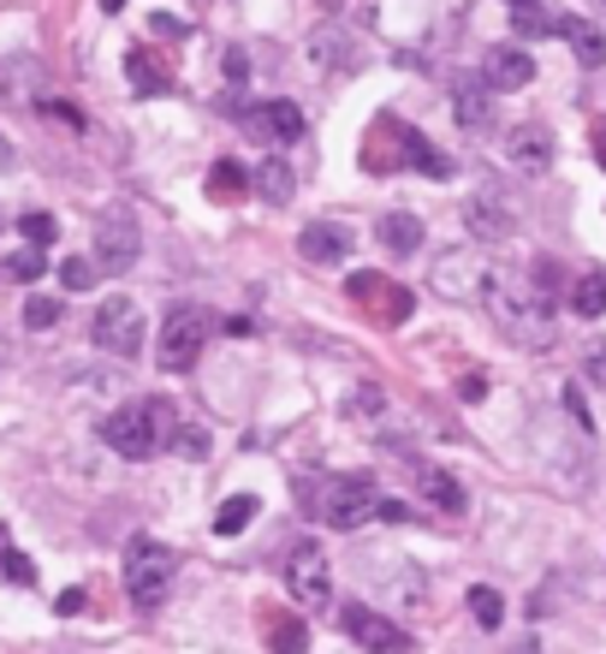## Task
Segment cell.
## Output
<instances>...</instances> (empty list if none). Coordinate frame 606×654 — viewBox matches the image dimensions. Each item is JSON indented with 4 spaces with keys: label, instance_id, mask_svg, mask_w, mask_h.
I'll return each mask as SVG.
<instances>
[{
    "label": "cell",
    "instance_id": "6da1fadb",
    "mask_svg": "<svg viewBox=\"0 0 606 654\" xmlns=\"http://www.w3.org/2000/svg\"><path fill=\"white\" fill-rule=\"evenodd\" d=\"M481 304H488V316L499 321V334H506L511 346H524V351H547L553 346V298L542 286H524V280H511V274L494 268Z\"/></svg>",
    "mask_w": 606,
    "mask_h": 654
},
{
    "label": "cell",
    "instance_id": "7a4b0ae2",
    "mask_svg": "<svg viewBox=\"0 0 606 654\" xmlns=\"http://www.w3.org/2000/svg\"><path fill=\"white\" fill-rule=\"evenodd\" d=\"M304 512L309 518H321L327 529H362L375 518V482H362V476H327V482H304Z\"/></svg>",
    "mask_w": 606,
    "mask_h": 654
},
{
    "label": "cell",
    "instance_id": "3957f363",
    "mask_svg": "<svg viewBox=\"0 0 606 654\" xmlns=\"http://www.w3.org/2000/svg\"><path fill=\"white\" fill-rule=\"evenodd\" d=\"M167 428H172V410L161 399H149V405H119L108 423H101V440L113 446L119 458H155L167 446Z\"/></svg>",
    "mask_w": 606,
    "mask_h": 654
},
{
    "label": "cell",
    "instance_id": "277c9868",
    "mask_svg": "<svg viewBox=\"0 0 606 654\" xmlns=\"http://www.w3.org/2000/svg\"><path fill=\"white\" fill-rule=\"evenodd\" d=\"M172 583H179V554H172L167 542H155V536H137L126 547V595L137 601V607H161V601L172 595Z\"/></svg>",
    "mask_w": 606,
    "mask_h": 654
},
{
    "label": "cell",
    "instance_id": "5b68a950",
    "mask_svg": "<svg viewBox=\"0 0 606 654\" xmlns=\"http://www.w3.org/2000/svg\"><path fill=\"white\" fill-rule=\"evenodd\" d=\"M209 334H215V316L202 304H172L167 321H161V351H155V364L167 375L190 369L202 357V346H209Z\"/></svg>",
    "mask_w": 606,
    "mask_h": 654
},
{
    "label": "cell",
    "instance_id": "8992f818",
    "mask_svg": "<svg viewBox=\"0 0 606 654\" xmlns=\"http://www.w3.org/2000/svg\"><path fill=\"white\" fill-rule=\"evenodd\" d=\"M137 256H143L137 215L126 209V202H108V209L96 215V256H90V262L101 274H126V268H137Z\"/></svg>",
    "mask_w": 606,
    "mask_h": 654
},
{
    "label": "cell",
    "instance_id": "52a82bcc",
    "mask_svg": "<svg viewBox=\"0 0 606 654\" xmlns=\"http://www.w3.org/2000/svg\"><path fill=\"white\" fill-rule=\"evenodd\" d=\"M286 589L298 607H327V595H334V565H327V547L316 536H298L286 547Z\"/></svg>",
    "mask_w": 606,
    "mask_h": 654
},
{
    "label": "cell",
    "instance_id": "ba28073f",
    "mask_svg": "<svg viewBox=\"0 0 606 654\" xmlns=\"http://www.w3.org/2000/svg\"><path fill=\"white\" fill-rule=\"evenodd\" d=\"M488 280H494V262L481 250H446V256H435V268H428V286H435L446 304H481Z\"/></svg>",
    "mask_w": 606,
    "mask_h": 654
},
{
    "label": "cell",
    "instance_id": "9c48e42d",
    "mask_svg": "<svg viewBox=\"0 0 606 654\" xmlns=\"http://www.w3.org/2000/svg\"><path fill=\"white\" fill-rule=\"evenodd\" d=\"M90 334H96L101 351L137 357V346H143V304L137 298H101L96 316H90Z\"/></svg>",
    "mask_w": 606,
    "mask_h": 654
},
{
    "label": "cell",
    "instance_id": "30bf717a",
    "mask_svg": "<svg viewBox=\"0 0 606 654\" xmlns=\"http://www.w3.org/2000/svg\"><path fill=\"white\" fill-rule=\"evenodd\" d=\"M238 126H245L256 143H298V137H304V108H298V101H286V96L250 101V108L238 113Z\"/></svg>",
    "mask_w": 606,
    "mask_h": 654
},
{
    "label": "cell",
    "instance_id": "8fae6325",
    "mask_svg": "<svg viewBox=\"0 0 606 654\" xmlns=\"http://www.w3.org/2000/svg\"><path fill=\"white\" fill-rule=\"evenodd\" d=\"M529 78H535V60H529L524 42H499V48H488V60H481V83H488L494 96L529 90Z\"/></svg>",
    "mask_w": 606,
    "mask_h": 654
},
{
    "label": "cell",
    "instance_id": "7c38bea8",
    "mask_svg": "<svg viewBox=\"0 0 606 654\" xmlns=\"http://www.w3.org/2000/svg\"><path fill=\"white\" fill-rule=\"evenodd\" d=\"M37 101H42V60H30V54L0 60V108L37 113Z\"/></svg>",
    "mask_w": 606,
    "mask_h": 654
},
{
    "label": "cell",
    "instance_id": "4fadbf2b",
    "mask_svg": "<svg viewBox=\"0 0 606 654\" xmlns=\"http://www.w3.org/2000/svg\"><path fill=\"white\" fill-rule=\"evenodd\" d=\"M464 227H470L481 245H499V238H511L517 227V215H511V202L506 197H494V191H476L470 202H464Z\"/></svg>",
    "mask_w": 606,
    "mask_h": 654
},
{
    "label": "cell",
    "instance_id": "5bb4252c",
    "mask_svg": "<svg viewBox=\"0 0 606 654\" xmlns=\"http://www.w3.org/2000/svg\"><path fill=\"white\" fill-rule=\"evenodd\" d=\"M339 618H345V631H351V636H357V643H362V648H380V654H398V648H405V643H410V636H405V631H398V625H393V618H380L375 607H362V601H351V607H345Z\"/></svg>",
    "mask_w": 606,
    "mask_h": 654
},
{
    "label": "cell",
    "instance_id": "9a60e30c",
    "mask_svg": "<svg viewBox=\"0 0 606 654\" xmlns=\"http://www.w3.org/2000/svg\"><path fill=\"white\" fill-rule=\"evenodd\" d=\"M453 113L470 137L494 131V90L481 78H453Z\"/></svg>",
    "mask_w": 606,
    "mask_h": 654
},
{
    "label": "cell",
    "instance_id": "2e32d148",
    "mask_svg": "<svg viewBox=\"0 0 606 654\" xmlns=\"http://www.w3.org/2000/svg\"><path fill=\"white\" fill-rule=\"evenodd\" d=\"M506 161L517 167V174H547L553 167V131L547 126H517L511 137H506Z\"/></svg>",
    "mask_w": 606,
    "mask_h": 654
},
{
    "label": "cell",
    "instance_id": "e0dca14e",
    "mask_svg": "<svg viewBox=\"0 0 606 654\" xmlns=\"http://www.w3.org/2000/svg\"><path fill=\"white\" fill-rule=\"evenodd\" d=\"M345 250H351V232H345L339 220H309V227L298 232L304 262H345Z\"/></svg>",
    "mask_w": 606,
    "mask_h": 654
},
{
    "label": "cell",
    "instance_id": "ac0fdd59",
    "mask_svg": "<svg viewBox=\"0 0 606 654\" xmlns=\"http://www.w3.org/2000/svg\"><path fill=\"white\" fill-rule=\"evenodd\" d=\"M309 60H316L321 72H327V66H334V72H345V66H357L351 30H345V24H334V19H327V24H316V30H309Z\"/></svg>",
    "mask_w": 606,
    "mask_h": 654
},
{
    "label": "cell",
    "instance_id": "d6986e66",
    "mask_svg": "<svg viewBox=\"0 0 606 654\" xmlns=\"http://www.w3.org/2000/svg\"><path fill=\"white\" fill-rule=\"evenodd\" d=\"M559 37L570 42V54H577L588 72L595 66H606V30L595 19H577V12H559Z\"/></svg>",
    "mask_w": 606,
    "mask_h": 654
},
{
    "label": "cell",
    "instance_id": "ffe728a7",
    "mask_svg": "<svg viewBox=\"0 0 606 654\" xmlns=\"http://www.w3.org/2000/svg\"><path fill=\"white\" fill-rule=\"evenodd\" d=\"M417 488H423V501L428 506H440V512H458L470 506V494H464V482L458 476H446V470H435V464H417Z\"/></svg>",
    "mask_w": 606,
    "mask_h": 654
},
{
    "label": "cell",
    "instance_id": "44dd1931",
    "mask_svg": "<svg viewBox=\"0 0 606 654\" xmlns=\"http://www.w3.org/2000/svg\"><path fill=\"white\" fill-rule=\"evenodd\" d=\"M380 245H387L393 256H423V220L417 215H405V209H393V215H380Z\"/></svg>",
    "mask_w": 606,
    "mask_h": 654
},
{
    "label": "cell",
    "instance_id": "7402d4cb",
    "mask_svg": "<svg viewBox=\"0 0 606 654\" xmlns=\"http://www.w3.org/2000/svg\"><path fill=\"white\" fill-rule=\"evenodd\" d=\"M405 167H417V174H428V179H453L458 174L453 155H440L423 131H410V126H405Z\"/></svg>",
    "mask_w": 606,
    "mask_h": 654
},
{
    "label": "cell",
    "instance_id": "603a6c76",
    "mask_svg": "<svg viewBox=\"0 0 606 654\" xmlns=\"http://www.w3.org/2000/svg\"><path fill=\"white\" fill-rule=\"evenodd\" d=\"M250 185H256V197H262V202H291V191H298V174H291L280 155H268V161L256 167Z\"/></svg>",
    "mask_w": 606,
    "mask_h": 654
},
{
    "label": "cell",
    "instance_id": "cb8c5ba5",
    "mask_svg": "<svg viewBox=\"0 0 606 654\" xmlns=\"http://www.w3.org/2000/svg\"><path fill=\"white\" fill-rule=\"evenodd\" d=\"M511 30H517L524 42H535V37H559V12L542 7V0H517V7H511Z\"/></svg>",
    "mask_w": 606,
    "mask_h": 654
},
{
    "label": "cell",
    "instance_id": "d4e9b609",
    "mask_svg": "<svg viewBox=\"0 0 606 654\" xmlns=\"http://www.w3.org/2000/svg\"><path fill=\"white\" fill-rule=\"evenodd\" d=\"M126 83L137 96H167L172 90V78H167V66L155 60V54H143V48H137V54L126 60Z\"/></svg>",
    "mask_w": 606,
    "mask_h": 654
},
{
    "label": "cell",
    "instance_id": "484cf974",
    "mask_svg": "<svg viewBox=\"0 0 606 654\" xmlns=\"http://www.w3.org/2000/svg\"><path fill=\"white\" fill-rule=\"evenodd\" d=\"M570 309H577L583 321H595L606 316V268H588L577 286H570Z\"/></svg>",
    "mask_w": 606,
    "mask_h": 654
},
{
    "label": "cell",
    "instance_id": "4316f807",
    "mask_svg": "<svg viewBox=\"0 0 606 654\" xmlns=\"http://www.w3.org/2000/svg\"><path fill=\"white\" fill-rule=\"evenodd\" d=\"M245 191H250V174H245L238 161H215V167H209V197H215V202H238Z\"/></svg>",
    "mask_w": 606,
    "mask_h": 654
},
{
    "label": "cell",
    "instance_id": "83f0119b",
    "mask_svg": "<svg viewBox=\"0 0 606 654\" xmlns=\"http://www.w3.org/2000/svg\"><path fill=\"white\" fill-rule=\"evenodd\" d=\"M0 577L19 583V589H30V583H37V565H30V554H19V547H12V529H7V524H0Z\"/></svg>",
    "mask_w": 606,
    "mask_h": 654
},
{
    "label": "cell",
    "instance_id": "f1b7e54d",
    "mask_svg": "<svg viewBox=\"0 0 606 654\" xmlns=\"http://www.w3.org/2000/svg\"><path fill=\"white\" fill-rule=\"evenodd\" d=\"M250 518H256V494H232L215 512V536H238V529H250Z\"/></svg>",
    "mask_w": 606,
    "mask_h": 654
},
{
    "label": "cell",
    "instance_id": "f546056e",
    "mask_svg": "<svg viewBox=\"0 0 606 654\" xmlns=\"http://www.w3.org/2000/svg\"><path fill=\"white\" fill-rule=\"evenodd\" d=\"M268 648H274V654H309L304 618H274V625H268Z\"/></svg>",
    "mask_w": 606,
    "mask_h": 654
},
{
    "label": "cell",
    "instance_id": "4dcf8cb0",
    "mask_svg": "<svg viewBox=\"0 0 606 654\" xmlns=\"http://www.w3.org/2000/svg\"><path fill=\"white\" fill-rule=\"evenodd\" d=\"M470 613H476L481 631H499V625H506V601H499V589H488V583H476V589H470Z\"/></svg>",
    "mask_w": 606,
    "mask_h": 654
},
{
    "label": "cell",
    "instance_id": "1f68e13d",
    "mask_svg": "<svg viewBox=\"0 0 606 654\" xmlns=\"http://www.w3.org/2000/svg\"><path fill=\"white\" fill-rule=\"evenodd\" d=\"M19 232H24V245H37V250H48L60 238V220L48 215V209H30V215H19Z\"/></svg>",
    "mask_w": 606,
    "mask_h": 654
},
{
    "label": "cell",
    "instance_id": "d6a6232c",
    "mask_svg": "<svg viewBox=\"0 0 606 654\" xmlns=\"http://www.w3.org/2000/svg\"><path fill=\"white\" fill-rule=\"evenodd\" d=\"M42 268H48V250L30 245L19 256H7V268H0V274H7V280H19V286H30V280H42Z\"/></svg>",
    "mask_w": 606,
    "mask_h": 654
},
{
    "label": "cell",
    "instance_id": "836d02e7",
    "mask_svg": "<svg viewBox=\"0 0 606 654\" xmlns=\"http://www.w3.org/2000/svg\"><path fill=\"white\" fill-rule=\"evenodd\" d=\"M167 446H172V453H185V458H209V435H202L197 423H172Z\"/></svg>",
    "mask_w": 606,
    "mask_h": 654
},
{
    "label": "cell",
    "instance_id": "e575fe53",
    "mask_svg": "<svg viewBox=\"0 0 606 654\" xmlns=\"http://www.w3.org/2000/svg\"><path fill=\"white\" fill-rule=\"evenodd\" d=\"M54 321H60V298H42V291L24 298V327L30 334H42V327H54Z\"/></svg>",
    "mask_w": 606,
    "mask_h": 654
},
{
    "label": "cell",
    "instance_id": "d590c367",
    "mask_svg": "<svg viewBox=\"0 0 606 654\" xmlns=\"http://www.w3.org/2000/svg\"><path fill=\"white\" fill-rule=\"evenodd\" d=\"M380 291H387V280H380L375 268H362V274H351V280H345V298H357V304H369V309H375Z\"/></svg>",
    "mask_w": 606,
    "mask_h": 654
},
{
    "label": "cell",
    "instance_id": "8d00e7d4",
    "mask_svg": "<svg viewBox=\"0 0 606 654\" xmlns=\"http://www.w3.org/2000/svg\"><path fill=\"white\" fill-rule=\"evenodd\" d=\"M410 309H417V298H410L405 286L387 280V291H380V316H387V321H410Z\"/></svg>",
    "mask_w": 606,
    "mask_h": 654
},
{
    "label": "cell",
    "instance_id": "74e56055",
    "mask_svg": "<svg viewBox=\"0 0 606 654\" xmlns=\"http://www.w3.org/2000/svg\"><path fill=\"white\" fill-rule=\"evenodd\" d=\"M345 410H351V417H380V410H387V393H380L375 382H362V387L351 393V405H345Z\"/></svg>",
    "mask_w": 606,
    "mask_h": 654
},
{
    "label": "cell",
    "instance_id": "f35d334b",
    "mask_svg": "<svg viewBox=\"0 0 606 654\" xmlns=\"http://www.w3.org/2000/svg\"><path fill=\"white\" fill-rule=\"evenodd\" d=\"M96 262H90V256H72V262H66L60 268V280H66V291H83V286H96Z\"/></svg>",
    "mask_w": 606,
    "mask_h": 654
},
{
    "label": "cell",
    "instance_id": "ab89813d",
    "mask_svg": "<svg viewBox=\"0 0 606 654\" xmlns=\"http://www.w3.org/2000/svg\"><path fill=\"white\" fill-rule=\"evenodd\" d=\"M583 369H588V382L606 387V339H588L583 346Z\"/></svg>",
    "mask_w": 606,
    "mask_h": 654
},
{
    "label": "cell",
    "instance_id": "60d3db41",
    "mask_svg": "<svg viewBox=\"0 0 606 654\" xmlns=\"http://www.w3.org/2000/svg\"><path fill=\"white\" fill-rule=\"evenodd\" d=\"M220 72H227V83H245V78H250V60H245V48H227V60H220Z\"/></svg>",
    "mask_w": 606,
    "mask_h": 654
},
{
    "label": "cell",
    "instance_id": "b9f144b4",
    "mask_svg": "<svg viewBox=\"0 0 606 654\" xmlns=\"http://www.w3.org/2000/svg\"><path fill=\"white\" fill-rule=\"evenodd\" d=\"M565 410H570V417H577V428H583V435H595V417H588V405H583V393H577V387H565Z\"/></svg>",
    "mask_w": 606,
    "mask_h": 654
},
{
    "label": "cell",
    "instance_id": "7bdbcfd3",
    "mask_svg": "<svg viewBox=\"0 0 606 654\" xmlns=\"http://www.w3.org/2000/svg\"><path fill=\"white\" fill-rule=\"evenodd\" d=\"M54 613H60V618H72V613H83V589H60V601H54Z\"/></svg>",
    "mask_w": 606,
    "mask_h": 654
},
{
    "label": "cell",
    "instance_id": "ee69618b",
    "mask_svg": "<svg viewBox=\"0 0 606 654\" xmlns=\"http://www.w3.org/2000/svg\"><path fill=\"white\" fill-rule=\"evenodd\" d=\"M481 393H488V382H481V375H464V382H458V399H481Z\"/></svg>",
    "mask_w": 606,
    "mask_h": 654
},
{
    "label": "cell",
    "instance_id": "f6af8a7d",
    "mask_svg": "<svg viewBox=\"0 0 606 654\" xmlns=\"http://www.w3.org/2000/svg\"><path fill=\"white\" fill-rule=\"evenodd\" d=\"M155 30H161V37H185V19H172V12H155Z\"/></svg>",
    "mask_w": 606,
    "mask_h": 654
},
{
    "label": "cell",
    "instance_id": "bcb514c9",
    "mask_svg": "<svg viewBox=\"0 0 606 654\" xmlns=\"http://www.w3.org/2000/svg\"><path fill=\"white\" fill-rule=\"evenodd\" d=\"M12 167H19V149H12V137L0 131V174H12Z\"/></svg>",
    "mask_w": 606,
    "mask_h": 654
},
{
    "label": "cell",
    "instance_id": "7dc6e473",
    "mask_svg": "<svg viewBox=\"0 0 606 654\" xmlns=\"http://www.w3.org/2000/svg\"><path fill=\"white\" fill-rule=\"evenodd\" d=\"M595 161L606 167V119H600V131H595Z\"/></svg>",
    "mask_w": 606,
    "mask_h": 654
},
{
    "label": "cell",
    "instance_id": "c3c4849f",
    "mask_svg": "<svg viewBox=\"0 0 606 654\" xmlns=\"http://www.w3.org/2000/svg\"><path fill=\"white\" fill-rule=\"evenodd\" d=\"M119 7H126V0H101V12H119Z\"/></svg>",
    "mask_w": 606,
    "mask_h": 654
},
{
    "label": "cell",
    "instance_id": "681fc988",
    "mask_svg": "<svg viewBox=\"0 0 606 654\" xmlns=\"http://www.w3.org/2000/svg\"><path fill=\"white\" fill-rule=\"evenodd\" d=\"M506 7H517V0H506Z\"/></svg>",
    "mask_w": 606,
    "mask_h": 654
}]
</instances>
